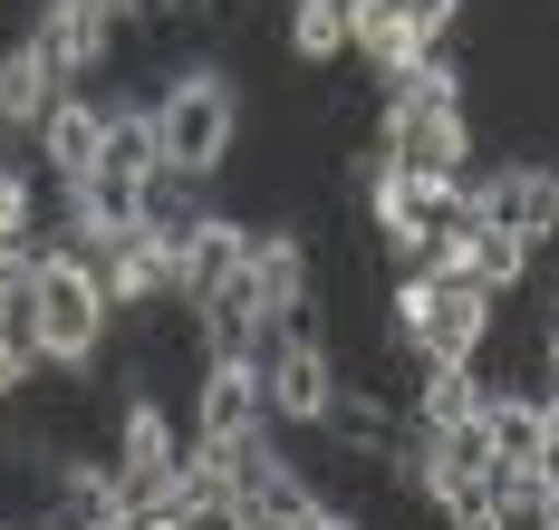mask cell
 Masks as SVG:
<instances>
[{"label":"cell","instance_id":"6da1fadb","mask_svg":"<svg viewBox=\"0 0 559 530\" xmlns=\"http://www.w3.org/2000/svg\"><path fill=\"white\" fill-rule=\"evenodd\" d=\"M29 338H39V366H58V376H97L107 366L116 299L68 241H39L29 251Z\"/></svg>","mask_w":559,"mask_h":530},{"label":"cell","instance_id":"7a4b0ae2","mask_svg":"<svg viewBox=\"0 0 559 530\" xmlns=\"http://www.w3.org/2000/svg\"><path fill=\"white\" fill-rule=\"evenodd\" d=\"M145 117H155V155L174 174H193V183L231 174V145H241V87H231V68H213V59L165 68L155 97H145Z\"/></svg>","mask_w":559,"mask_h":530},{"label":"cell","instance_id":"3957f363","mask_svg":"<svg viewBox=\"0 0 559 530\" xmlns=\"http://www.w3.org/2000/svg\"><path fill=\"white\" fill-rule=\"evenodd\" d=\"M251 376H261V406L280 434H319L337 406V348L319 338V318H261L251 338Z\"/></svg>","mask_w":559,"mask_h":530},{"label":"cell","instance_id":"277c9868","mask_svg":"<svg viewBox=\"0 0 559 530\" xmlns=\"http://www.w3.org/2000/svg\"><path fill=\"white\" fill-rule=\"evenodd\" d=\"M377 165L415 183H463L473 174V107H425V97L377 87Z\"/></svg>","mask_w":559,"mask_h":530},{"label":"cell","instance_id":"5b68a950","mask_svg":"<svg viewBox=\"0 0 559 530\" xmlns=\"http://www.w3.org/2000/svg\"><path fill=\"white\" fill-rule=\"evenodd\" d=\"M473 222L502 241H531V261L559 241V165H540V155H511V165H492V174H473Z\"/></svg>","mask_w":559,"mask_h":530},{"label":"cell","instance_id":"8992f818","mask_svg":"<svg viewBox=\"0 0 559 530\" xmlns=\"http://www.w3.org/2000/svg\"><path fill=\"white\" fill-rule=\"evenodd\" d=\"M107 117H116L107 87H58V107L39 117V135H29L20 155H29L49 183H78L87 165H97V145H107Z\"/></svg>","mask_w":559,"mask_h":530},{"label":"cell","instance_id":"52a82bcc","mask_svg":"<svg viewBox=\"0 0 559 530\" xmlns=\"http://www.w3.org/2000/svg\"><path fill=\"white\" fill-rule=\"evenodd\" d=\"M271 406H261V376L251 366H193L183 386V434L193 444H231V434H261Z\"/></svg>","mask_w":559,"mask_h":530},{"label":"cell","instance_id":"ba28073f","mask_svg":"<svg viewBox=\"0 0 559 530\" xmlns=\"http://www.w3.org/2000/svg\"><path fill=\"white\" fill-rule=\"evenodd\" d=\"M241 251H251V222H241L231 203H213L193 232L174 241V299L193 309V299H213L223 280H241Z\"/></svg>","mask_w":559,"mask_h":530},{"label":"cell","instance_id":"9c48e42d","mask_svg":"<svg viewBox=\"0 0 559 530\" xmlns=\"http://www.w3.org/2000/svg\"><path fill=\"white\" fill-rule=\"evenodd\" d=\"M483 434H492V463L531 472L540 463V434H550V396L531 386H483Z\"/></svg>","mask_w":559,"mask_h":530},{"label":"cell","instance_id":"30bf717a","mask_svg":"<svg viewBox=\"0 0 559 530\" xmlns=\"http://www.w3.org/2000/svg\"><path fill=\"white\" fill-rule=\"evenodd\" d=\"M58 107V77L39 59H29V39H0V145L20 155L29 135H39V117Z\"/></svg>","mask_w":559,"mask_h":530},{"label":"cell","instance_id":"8fae6325","mask_svg":"<svg viewBox=\"0 0 559 530\" xmlns=\"http://www.w3.org/2000/svg\"><path fill=\"white\" fill-rule=\"evenodd\" d=\"M347 39H357V0H289L280 10V49L299 68H337Z\"/></svg>","mask_w":559,"mask_h":530},{"label":"cell","instance_id":"7c38bea8","mask_svg":"<svg viewBox=\"0 0 559 530\" xmlns=\"http://www.w3.org/2000/svg\"><path fill=\"white\" fill-rule=\"evenodd\" d=\"M203 213H213V183L174 174V165H155V174H145V193H135V232H155V241H183Z\"/></svg>","mask_w":559,"mask_h":530},{"label":"cell","instance_id":"4fadbf2b","mask_svg":"<svg viewBox=\"0 0 559 530\" xmlns=\"http://www.w3.org/2000/svg\"><path fill=\"white\" fill-rule=\"evenodd\" d=\"M453 261H463L492 299H521V290H531V270H540V261H531V241H502V232H483V222L453 241Z\"/></svg>","mask_w":559,"mask_h":530},{"label":"cell","instance_id":"5bb4252c","mask_svg":"<svg viewBox=\"0 0 559 530\" xmlns=\"http://www.w3.org/2000/svg\"><path fill=\"white\" fill-rule=\"evenodd\" d=\"M483 530H559V492L540 472H502L492 482V521Z\"/></svg>","mask_w":559,"mask_h":530},{"label":"cell","instance_id":"9a60e30c","mask_svg":"<svg viewBox=\"0 0 559 530\" xmlns=\"http://www.w3.org/2000/svg\"><path fill=\"white\" fill-rule=\"evenodd\" d=\"M299 530H367V511H347V502H319Z\"/></svg>","mask_w":559,"mask_h":530},{"label":"cell","instance_id":"2e32d148","mask_svg":"<svg viewBox=\"0 0 559 530\" xmlns=\"http://www.w3.org/2000/svg\"><path fill=\"white\" fill-rule=\"evenodd\" d=\"M531 472H540V482L559 492V406H550V434H540V463H531Z\"/></svg>","mask_w":559,"mask_h":530},{"label":"cell","instance_id":"e0dca14e","mask_svg":"<svg viewBox=\"0 0 559 530\" xmlns=\"http://www.w3.org/2000/svg\"><path fill=\"white\" fill-rule=\"evenodd\" d=\"M0 530H58V521H49V511H10Z\"/></svg>","mask_w":559,"mask_h":530}]
</instances>
